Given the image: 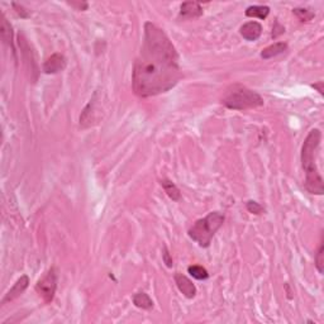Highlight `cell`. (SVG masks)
Returning a JSON list of instances; mask_svg holds the SVG:
<instances>
[{
  "label": "cell",
  "instance_id": "16",
  "mask_svg": "<svg viewBox=\"0 0 324 324\" xmlns=\"http://www.w3.org/2000/svg\"><path fill=\"white\" fill-rule=\"evenodd\" d=\"M161 186L164 188V190L166 192V194L169 195L170 199H172L174 201L180 200V199H181L180 190H179L178 186H176L175 184L172 183V181L164 179V180H161Z\"/></svg>",
  "mask_w": 324,
  "mask_h": 324
},
{
  "label": "cell",
  "instance_id": "4",
  "mask_svg": "<svg viewBox=\"0 0 324 324\" xmlns=\"http://www.w3.org/2000/svg\"><path fill=\"white\" fill-rule=\"evenodd\" d=\"M222 103L227 108L233 110H246L252 109L263 105L262 96L251 89L242 86V85H234L231 90L227 91Z\"/></svg>",
  "mask_w": 324,
  "mask_h": 324
},
{
  "label": "cell",
  "instance_id": "14",
  "mask_svg": "<svg viewBox=\"0 0 324 324\" xmlns=\"http://www.w3.org/2000/svg\"><path fill=\"white\" fill-rule=\"evenodd\" d=\"M270 13V8L267 5H252L246 9V17L248 18H259L266 19Z\"/></svg>",
  "mask_w": 324,
  "mask_h": 324
},
{
  "label": "cell",
  "instance_id": "8",
  "mask_svg": "<svg viewBox=\"0 0 324 324\" xmlns=\"http://www.w3.org/2000/svg\"><path fill=\"white\" fill-rule=\"evenodd\" d=\"M66 67V59L61 54H54L48 57L43 64V72L45 73H57Z\"/></svg>",
  "mask_w": 324,
  "mask_h": 324
},
{
  "label": "cell",
  "instance_id": "1",
  "mask_svg": "<svg viewBox=\"0 0 324 324\" xmlns=\"http://www.w3.org/2000/svg\"><path fill=\"white\" fill-rule=\"evenodd\" d=\"M181 79L179 55L167 34L144 23V38L132 73L133 91L141 98L171 90Z\"/></svg>",
  "mask_w": 324,
  "mask_h": 324
},
{
  "label": "cell",
  "instance_id": "23",
  "mask_svg": "<svg viewBox=\"0 0 324 324\" xmlns=\"http://www.w3.org/2000/svg\"><path fill=\"white\" fill-rule=\"evenodd\" d=\"M162 257H164V262L166 263L167 267H172V265H174V263H172V259H171V256H170V254H169V251H167L166 247L164 248V254H162Z\"/></svg>",
  "mask_w": 324,
  "mask_h": 324
},
{
  "label": "cell",
  "instance_id": "13",
  "mask_svg": "<svg viewBox=\"0 0 324 324\" xmlns=\"http://www.w3.org/2000/svg\"><path fill=\"white\" fill-rule=\"evenodd\" d=\"M286 50H288V45H286V43L276 42L273 43V45L268 46V47H266L265 50H262V52H261V57H262L263 60L272 59V57L277 56V55L284 54Z\"/></svg>",
  "mask_w": 324,
  "mask_h": 324
},
{
  "label": "cell",
  "instance_id": "21",
  "mask_svg": "<svg viewBox=\"0 0 324 324\" xmlns=\"http://www.w3.org/2000/svg\"><path fill=\"white\" fill-rule=\"evenodd\" d=\"M11 5H13V8L15 9L17 14L19 15L20 18H24V19H27V18L31 17V13H29V10H27V9L24 8L23 5H19V4H17V3H11Z\"/></svg>",
  "mask_w": 324,
  "mask_h": 324
},
{
  "label": "cell",
  "instance_id": "12",
  "mask_svg": "<svg viewBox=\"0 0 324 324\" xmlns=\"http://www.w3.org/2000/svg\"><path fill=\"white\" fill-rule=\"evenodd\" d=\"M0 34H1V40L11 48V52L15 57V48L14 45H13V31H11L10 23L8 22L4 14L1 15V23H0Z\"/></svg>",
  "mask_w": 324,
  "mask_h": 324
},
{
  "label": "cell",
  "instance_id": "19",
  "mask_svg": "<svg viewBox=\"0 0 324 324\" xmlns=\"http://www.w3.org/2000/svg\"><path fill=\"white\" fill-rule=\"evenodd\" d=\"M324 243H323V240L321 241V245H319V248H318V252H317L316 255V267L317 270L319 271V273H323L324 268Z\"/></svg>",
  "mask_w": 324,
  "mask_h": 324
},
{
  "label": "cell",
  "instance_id": "15",
  "mask_svg": "<svg viewBox=\"0 0 324 324\" xmlns=\"http://www.w3.org/2000/svg\"><path fill=\"white\" fill-rule=\"evenodd\" d=\"M133 304L137 308H141V309L149 310L153 308V302L152 299L149 298L148 294L146 293H137L133 295Z\"/></svg>",
  "mask_w": 324,
  "mask_h": 324
},
{
  "label": "cell",
  "instance_id": "2",
  "mask_svg": "<svg viewBox=\"0 0 324 324\" xmlns=\"http://www.w3.org/2000/svg\"><path fill=\"white\" fill-rule=\"evenodd\" d=\"M322 141V132L312 130L307 135L302 147V166L305 172L304 186L308 193L314 195H323L324 183L317 167V151Z\"/></svg>",
  "mask_w": 324,
  "mask_h": 324
},
{
  "label": "cell",
  "instance_id": "24",
  "mask_svg": "<svg viewBox=\"0 0 324 324\" xmlns=\"http://www.w3.org/2000/svg\"><path fill=\"white\" fill-rule=\"evenodd\" d=\"M312 86H313L314 89H317V90H318L319 93L323 95V81H319L318 84H314V85H312Z\"/></svg>",
  "mask_w": 324,
  "mask_h": 324
},
{
  "label": "cell",
  "instance_id": "20",
  "mask_svg": "<svg viewBox=\"0 0 324 324\" xmlns=\"http://www.w3.org/2000/svg\"><path fill=\"white\" fill-rule=\"evenodd\" d=\"M246 208H247V210L250 211V213H252V214H255V215L262 214L263 211H265V209H263V206L261 205V204H259L257 201H254V200L247 201V204H246Z\"/></svg>",
  "mask_w": 324,
  "mask_h": 324
},
{
  "label": "cell",
  "instance_id": "5",
  "mask_svg": "<svg viewBox=\"0 0 324 324\" xmlns=\"http://www.w3.org/2000/svg\"><path fill=\"white\" fill-rule=\"evenodd\" d=\"M57 289V273L55 267L48 270L45 276L37 282L36 291L45 300V303H51L55 298Z\"/></svg>",
  "mask_w": 324,
  "mask_h": 324
},
{
  "label": "cell",
  "instance_id": "9",
  "mask_svg": "<svg viewBox=\"0 0 324 324\" xmlns=\"http://www.w3.org/2000/svg\"><path fill=\"white\" fill-rule=\"evenodd\" d=\"M175 282L178 289L180 290V293L184 296H186L188 299H193L196 295V288L193 284L192 280L189 277H186L183 273H175Z\"/></svg>",
  "mask_w": 324,
  "mask_h": 324
},
{
  "label": "cell",
  "instance_id": "7",
  "mask_svg": "<svg viewBox=\"0 0 324 324\" xmlns=\"http://www.w3.org/2000/svg\"><path fill=\"white\" fill-rule=\"evenodd\" d=\"M28 285H29V277L27 276V275L20 276L19 279L17 280V282L13 285V288H11L10 290L6 293V295L4 296L3 300H1V304H6V303L9 302H13L14 299H17L18 296H20L23 293H24V290L28 288Z\"/></svg>",
  "mask_w": 324,
  "mask_h": 324
},
{
  "label": "cell",
  "instance_id": "10",
  "mask_svg": "<svg viewBox=\"0 0 324 324\" xmlns=\"http://www.w3.org/2000/svg\"><path fill=\"white\" fill-rule=\"evenodd\" d=\"M241 36L245 38L246 41H250V42H254V41H257L262 33V26L259 24V22H248L246 24H243L241 27Z\"/></svg>",
  "mask_w": 324,
  "mask_h": 324
},
{
  "label": "cell",
  "instance_id": "18",
  "mask_svg": "<svg viewBox=\"0 0 324 324\" xmlns=\"http://www.w3.org/2000/svg\"><path fill=\"white\" fill-rule=\"evenodd\" d=\"M293 13L302 20V22H308V20L313 19L314 18V11L309 10V9H302V8H295L293 9Z\"/></svg>",
  "mask_w": 324,
  "mask_h": 324
},
{
  "label": "cell",
  "instance_id": "17",
  "mask_svg": "<svg viewBox=\"0 0 324 324\" xmlns=\"http://www.w3.org/2000/svg\"><path fill=\"white\" fill-rule=\"evenodd\" d=\"M188 272H189L190 275L196 280H206L209 277V273L208 271H206V268H204L203 266H199V265L189 266Z\"/></svg>",
  "mask_w": 324,
  "mask_h": 324
},
{
  "label": "cell",
  "instance_id": "11",
  "mask_svg": "<svg viewBox=\"0 0 324 324\" xmlns=\"http://www.w3.org/2000/svg\"><path fill=\"white\" fill-rule=\"evenodd\" d=\"M203 15V8L197 1H185L180 6V18L183 19H192L199 18Z\"/></svg>",
  "mask_w": 324,
  "mask_h": 324
},
{
  "label": "cell",
  "instance_id": "22",
  "mask_svg": "<svg viewBox=\"0 0 324 324\" xmlns=\"http://www.w3.org/2000/svg\"><path fill=\"white\" fill-rule=\"evenodd\" d=\"M68 4L73 8H77V10H86L89 8V4L85 1H81V3L80 1H68Z\"/></svg>",
  "mask_w": 324,
  "mask_h": 324
},
{
  "label": "cell",
  "instance_id": "3",
  "mask_svg": "<svg viewBox=\"0 0 324 324\" xmlns=\"http://www.w3.org/2000/svg\"><path fill=\"white\" fill-rule=\"evenodd\" d=\"M224 223V214L219 211H211L205 218L197 219L190 227L188 234L193 241L197 243L200 247H209L214 234Z\"/></svg>",
  "mask_w": 324,
  "mask_h": 324
},
{
  "label": "cell",
  "instance_id": "6",
  "mask_svg": "<svg viewBox=\"0 0 324 324\" xmlns=\"http://www.w3.org/2000/svg\"><path fill=\"white\" fill-rule=\"evenodd\" d=\"M18 43H19V47L22 50L23 54V59H24V62H26L27 68L31 72V77L32 73H36V76L38 75V67H37V62H36V56H34L33 50L31 48L29 43L27 42V40L24 38L22 33H19L18 36Z\"/></svg>",
  "mask_w": 324,
  "mask_h": 324
}]
</instances>
